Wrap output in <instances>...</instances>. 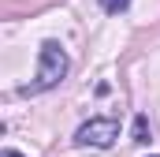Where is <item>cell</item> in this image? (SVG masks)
I'll return each instance as SVG.
<instances>
[{"mask_svg":"<svg viewBox=\"0 0 160 157\" xmlns=\"http://www.w3.org/2000/svg\"><path fill=\"white\" fill-rule=\"evenodd\" d=\"M67 68H71L67 49H63L60 41H45V45H41V60H38V75H34V82H26L19 94H45V90L60 86V82L67 78Z\"/></svg>","mask_w":160,"mask_h":157,"instance_id":"1","label":"cell"},{"mask_svg":"<svg viewBox=\"0 0 160 157\" xmlns=\"http://www.w3.org/2000/svg\"><path fill=\"white\" fill-rule=\"evenodd\" d=\"M4 157H22V154H19V150H4Z\"/></svg>","mask_w":160,"mask_h":157,"instance_id":"5","label":"cell"},{"mask_svg":"<svg viewBox=\"0 0 160 157\" xmlns=\"http://www.w3.org/2000/svg\"><path fill=\"white\" fill-rule=\"evenodd\" d=\"M134 142H149V120L145 116L134 120Z\"/></svg>","mask_w":160,"mask_h":157,"instance_id":"3","label":"cell"},{"mask_svg":"<svg viewBox=\"0 0 160 157\" xmlns=\"http://www.w3.org/2000/svg\"><path fill=\"white\" fill-rule=\"evenodd\" d=\"M116 138H119V120H116V116H93V120H86L78 131H75V146L108 150Z\"/></svg>","mask_w":160,"mask_h":157,"instance_id":"2","label":"cell"},{"mask_svg":"<svg viewBox=\"0 0 160 157\" xmlns=\"http://www.w3.org/2000/svg\"><path fill=\"white\" fill-rule=\"evenodd\" d=\"M97 4H101V8H104L108 15H119V11L127 8V4H130V0H97Z\"/></svg>","mask_w":160,"mask_h":157,"instance_id":"4","label":"cell"}]
</instances>
